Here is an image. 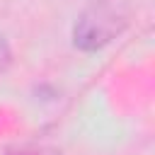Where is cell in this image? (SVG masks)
Masks as SVG:
<instances>
[{"instance_id": "cell-1", "label": "cell", "mask_w": 155, "mask_h": 155, "mask_svg": "<svg viewBox=\"0 0 155 155\" xmlns=\"http://www.w3.org/2000/svg\"><path fill=\"white\" fill-rule=\"evenodd\" d=\"M126 10L114 0H92L73 27V44L80 51H99L126 29Z\"/></svg>"}, {"instance_id": "cell-2", "label": "cell", "mask_w": 155, "mask_h": 155, "mask_svg": "<svg viewBox=\"0 0 155 155\" xmlns=\"http://www.w3.org/2000/svg\"><path fill=\"white\" fill-rule=\"evenodd\" d=\"M12 63V48H10V44H7V39L0 34V73L7 68Z\"/></svg>"}, {"instance_id": "cell-3", "label": "cell", "mask_w": 155, "mask_h": 155, "mask_svg": "<svg viewBox=\"0 0 155 155\" xmlns=\"http://www.w3.org/2000/svg\"><path fill=\"white\" fill-rule=\"evenodd\" d=\"M12 155H63V153L51 148H22V150H15Z\"/></svg>"}]
</instances>
